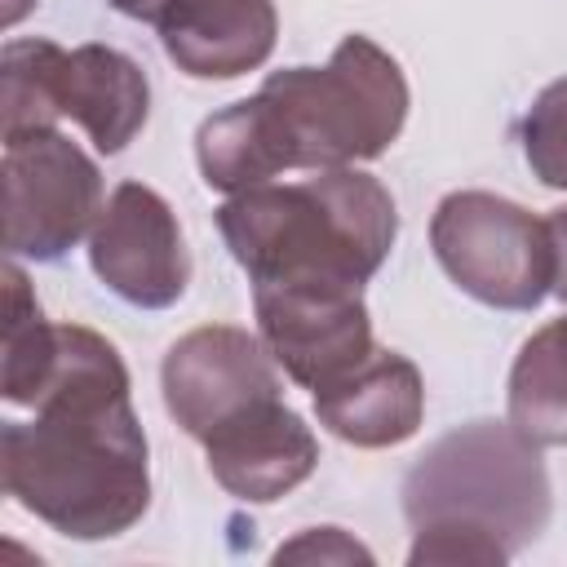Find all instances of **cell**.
I'll use <instances>...</instances> for the list:
<instances>
[{"instance_id": "16", "label": "cell", "mask_w": 567, "mask_h": 567, "mask_svg": "<svg viewBox=\"0 0 567 567\" xmlns=\"http://www.w3.org/2000/svg\"><path fill=\"white\" fill-rule=\"evenodd\" d=\"M58 350V323L40 315V301L18 261L4 266V403L31 408Z\"/></svg>"}, {"instance_id": "2", "label": "cell", "mask_w": 567, "mask_h": 567, "mask_svg": "<svg viewBox=\"0 0 567 567\" xmlns=\"http://www.w3.org/2000/svg\"><path fill=\"white\" fill-rule=\"evenodd\" d=\"M403 66L368 35H346L323 66H284L208 115L195 159L213 190H248L292 168H354L390 151L408 120Z\"/></svg>"}, {"instance_id": "15", "label": "cell", "mask_w": 567, "mask_h": 567, "mask_svg": "<svg viewBox=\"0 0 567 567\" xmlns=\"http://www.w3.org/2000/svg\"><path fill=\"white\" fill-rule=\"evenodd\" d=\"M66 49L53 40H9L0 53V89H4V142L58 128V75Z\"/></svg>"}, {"instance_id": "10", "label": "cell", "mask_w": 567, "mask_h": 567, "mask_svg": "<svg viewBox=\"0 0 567 567\" xmlns=\"http://www.w3.org/2000/svg\"><path fill=\"white\" fill-rule=\"evenodd\" d=\"M146 22L190 80H235L257 71L279 35L275 0H106Z\"/></svg>"}, {"instance_id": "4", "label": "cell", "mask_w": 567, "mask_h": 567, "mask_svg": "<svg viewBox=\"0 0 567 567\" xmlns=\"http://www.w3.org/2000/svg\"><path fill=\"white\" fill-rule=\"evenodd\" d=\"M217 230L252 284L341 279L368 284L394 248V195L359 168L301 182H261L217 208Z\"/></svg>"}, {"instance_id": "3", "label": "cell", "mask_w": 567, "mask_h": 567, "mask_svg": "<svg viewBox=\"0 0 567 567\" xmlns=\"http://www.w3.org/2000/svg\"><path fill=\"white\" fill-rule=\"evenodd\" d=\"M540 447L509 421H470L434 439L403 478L408 563L501 567L549 523Z\"/></svg>"}, {"instance_id": "6", "label": "cell", "mask_w": 567, "mask_h": 567, "mask_svg": "<svg viewBox=\"0 0 567 567\" xmlns=\"http://www.w3.org/2000/svg\"><path fill=\"white\" fill-rule=\"evenodd\" d=\"M0 186L9 257L58 261L93 230L102 213L97 164L58 128L4 142Z\"/></svg>"}, {"instance_id": "11", "label": "cell", "mask_w": 567, "mask_h": 567, "mask_svg": "<svg viewBox=\"0 0 567 567\" xmlns=\"http://www.w3.org/2000/svg\"><path fill=\"white\" fill-rule=\"evenodd\" d=\"M204 456L213 478L248 505H270L297 483H306L319 465L315 430L279 399H266L204 439Z\"/></svg>"}, {"instance_id": "18", "label": "cell", "mask_w": 567, "mask_h": 567, "mask_svg": "<svg viewBox=\"0 0 567 567\" xmlns=\"http://www.w3.org/2000/svg\"><path fill=\"white\" fill-rule=\"evenodd\" d=\"M275 563H372V549L341 527H306L275 549Z\"/></svg>"}, {"instance_id": "17", "label": "cell", "mask_w": 567, "mask_h": 567, "mask_svg": "<svg viewBox=\"0 0 567 567\" xmlns=\"http://www.w3.org/2000/svg\"><path fill=\"white\" fill-rule=\"evenodd\" d=\"M518 142L532 177H540V186L549 190H567V75L549 80L532 97L518 124Z\"/></svg>"}, {"instance_id": "12", "label": "cell", "mask_w": 567, "mask_h": 567, "mask_svg": "<svg viewBox=\"0 0 567 567\" xmlns=\"http://www.w3.org/2000/svg\"><path fill=\"white\" fill-rule=\"evenodd\" d=\"M315 416L328 434L354 447H394L421 430L425 381L399 350H372L341 381L315 390Z\"/></svg>"}, {"instance_id": "5", "label": "cell", "mask_w": 567, "mask_h": 567, "mask_svg": "<svg viewBox=\"0 0 567 567\" xmlns=\"http://www.w3.org/2000/svg\"><path fill=\"white\" fill-rule=\"evenodd\" d=\"M443 275L492 310H536L554 288L549 221L492 190H452L430 217Z\"/></svg>"}, {"instance_id": "9", "label": "cell", "mask_w": 567, "mask_h": 567, "mask_svg": "<svg viewBox=\"0 0 567 567\" xmlns=\"http://www.w3.org/2000/svg\"><path fill=\"white\" fill-rule=\"evenodd\" d=\"M89 266L137 310L173 306L190 284V252L168 199L142 182H120L89 230Z\"/></svg>"}, {"instance_id": "13", "label": "cell", "mask_w": 567, "mask_h": 567, "mask_svg": "<svg viewBox=\"0 0 567 567\" xmlns=\"http://www.w3.org/2000/svg\"><path fill=\"white\" fill-rule=\"evenodd\" d=\"M58 106L89 133L102 155H120L151 115V84L128 53L111 44H80L62 58Z\"/></svg>"}, {"instance_id": "20", "label": "cell", "mask_w": 567, "mask_h": 567, "mask_svg": "<svg viewBox=\"0 0 567 567\" xmlns=\"http://www.w3.org/2000/svg\"><path fill=\"white\" fill-rule=\"evenodd\" d=\"M35 4H40V0H4V4H0V18H4V27H18V22H22V18H27Z\"/></svg>"}, {"instance_id": "1", "label": "cell", "mask_w": 567, "mask_h": 567, "mask_svg": "<svg viewBox=\"0 0 567 567\" xmlns=\"http://www.w3.org/2000/svg\"><path fill=\"white\" fill-rule=\"evenodd\" d=\"M31 412L0 430L4 492L71 540L128 532L151 505V452L120 350L84 323H58Z\"/></svg>"}, {"instance_id": "8", "label": "cell", "mask_w": 567, "mask_h": 567, "mask_svg": "<svg viewBox=\"0 0 567 567\" xmlns=\"http://www.w3.org/2000/svg\"><path fill=\"white\" fill-rule=\"evenodd\" d=\"M159 390L168 416L204 443L248 408L279 399V363L261 337L235 323H204L177 337L159 363Z\"/></svg>"}, {"instance_id": "7", "label": "cell", "mask_w": 567, "mask_h": 567, "mask_svg": "<svg viewBox=\"0 0 567 567\" xmlns=\"http://www.w3.org/2000/svg\"><path fill=\"white\" fill-rule=\"evenodd\" d=\"M257 337L288 372V381L310 394L359 368L372 346V319L363 306V284L341 279H275L252 284Z\"/></svg>"}, {"instance_id": "19", "label": "cell", "mask_w": 567, "mask_h": 567, "mask_svg": "<svg viewBox=\"0 0 567 567\" xmlns=\"http://www.w3.org/2000/svg\"><path fill=\"white\" fill-rule=\"evenodd\" d=\"M545 221H549V235H554V288L549 292L567 306V204L554 208Z\"/></svg>"}, {"instance_id": "14", "label": "cell", "mask_w": 567, "mask_h": 567, "mask_svg": "<svg viewBox=\"0 0 567 567\" xmlns=\"http://www.w3.org/2000/svg\"><path fill=\"white\" fill-rule=\"evenodd\" d=\"M509 425L536 447H567V315L523 341L509 368Z\"/></svg>"}]
</instances>
